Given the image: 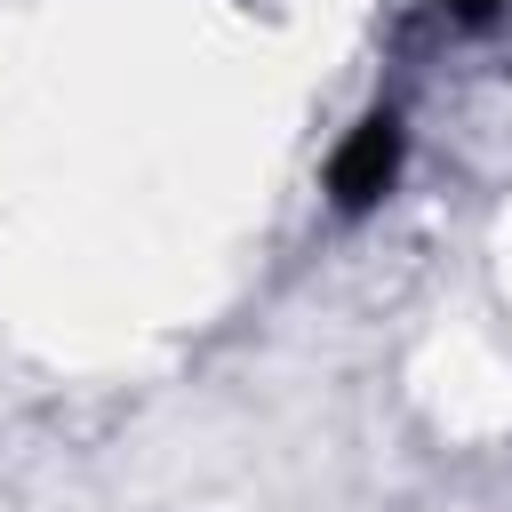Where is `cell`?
Segmentation results:
<instances>
[{"instance_id": "1", "label": "cell", "mask_w": 512, "mask_h": 512, "mask_svg": "<svg viewBox=\"0 0 512 512\" xmlns=\"http://www.w3.org/2000/svg\"><path fill=\"white\" fill-rule=\"evenodd\" d=\"M392 176H400V120H392V112H368V120L336 144V160H328V200H336L344 216H360V208H376V200L392 192Z\"/></svg>"}, {"instance_id": "2", "label": "cell", "mask_w": 512, "mask_h": 512, "mask_svg": "<svg viewBox=\"0 0 512 512\" xmlns=\"http://www.w3.org/2000/svg\"><path fill=\"white\" fill-rule=\"evenodd\" d=\"M440 8H448V16H464V24H488L504 0H440Z\"/></svg>"}]
</instances>
